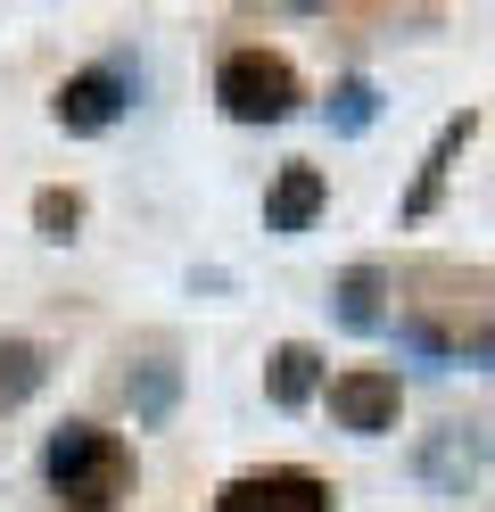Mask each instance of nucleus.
Returning a JSON list of instances; mask_svg holds the SVG:
<instances>
[{
	"mask_svg": "<svg viewBox=\"0 0 495 512\" xmlns=\"http://www.w3.org/2000/svg\"><path fill=\"white\" fill-rule=\"evenodd\" d=\"M42 471H50V496L66 512H108L132 496V446L99 422H58L42 446Z\"/></svg>",
	"mask_w": 495,
	"mask_h": 512,
	"instance_id": "1",
	"label": "nucleus"
},
{
	"mask_svg": "<svg viewBox=\"0 0 495 512\" xmlns=\"http://www.w3.org/2000/svg\"><path fill=\"white\" fill-rule=\"evenodd\" d=\"M215 100H223V116H240V124H281L297 108V67L281 50H231L215 67Z\"/></svg>",
	"mask_w": 495,
	"mask_h": 512,
	"instance_id": "2",
	"label": "nucleus"
},
{
	"mask_svg": "<svg viewBox=\"0 0 495 512\" xmlns=\"http://www.w3.org/2000/svg\"><path fill=\"white\" fill-rule=\"evenodd\" d=\"M487 455H495V438L479 422H438V430L413 438V479L429 496H471L487 479Z\"/></svg>",
	"mask_w": 495,
	"mask_h": 512,
	"instance_id": "3",
	"label": "nucleus"
},
{
	"mask_svg": "<svg viewBox=\"0 0 495 512\" xmlns=\"http://www.w3.org/2000/svg\"><path fill=\"white\" fill-rule=\"evenodd\" d=\"M50 108H58L66 133H108V124L132 108V67H124V58H99V67H83V75L58 83Z\"/></svg>",
	"mask_w": 495,
	"mask_h": 512,
	"instance_id": "4",
	"label": "nucleus"
},
{
	"mask_svg": "<svg viewBox=\"0 0 495 512\" xmlns=\"http://www.w3.org/2000/svg\"><path fill=\"white\" fill-rule=\"evenodd\" d=\"M396 413H405V389H396V372L355 364V372H339V380H330V422H339V430L380 438V430H396Z\"/></svg>",
	"mask_w": 495,
	"mask_h": 512,
	"instance_id": "5",
	"label": "nucleus"
},
{
	"mask_svg": "<svg viewBox=\"0 0 495 512\" xmlns=\"http://www.w3.org/2000/svg\"><path fill=\"white\" fill-rule=\"evenodd\" d=\"M215 512H330V488L314 471H240L215 496Z\"/></svg>",
	"mask_w": 495,
	"mask_h": 512,
	"instance_id": "6",
	"label": "nucleus"
},
{
	"mask_svg": "<svg viewBox=\"0 0 495 512\" xmlns=\"http://www.w3.org/2000/svg\"><path fill=\"white\" fill-rule=\"evenodd\" d=\"M322 207H330L322 166H281V174H273V190H264V232H306Z\"/></svg>",
	"mask_w": 495,
	"mask_h": 512,
	"instance_id": "7",
	"label": "nucleus"
},
{
	"mask_svg": "<svg viewBox=\"0 0 495 512\" xmlns=\"http://www.w3.org/2000/svg\"><path fill=\"white\" fill-rule=\"evenodd\" d=\"M471 133H479V116H471V108L438 124V141H429V157H421V174H413V190H405V223H421L429 207H438V190H446V174H454V157L471 149Z\"/></svg>",
	"mask_w": 495,
	"mask_h": 512,
	"instance_id": "8",
	"label": "nucleus"
},
{
	"mask_svg": "<svg viewBox=\"0 0 495 512\" xmlns=\"http://www.w3.org/2000/svg\"><path fill=\"white\" fill-rule=\"evenodd\" d=\"M388 273L380 265H347L339 281H330V314H339V331H380L388 323Z\"/></svg>",
	"mask_w": 495,
	"mask_h": 512,
	"instance_id": "9",
	"label": "nucleus"
},
{
	"mask_svg": "<svg viewBox=\"0 0 495 512\" xmlns=\"http://www.w3.org/2000/svg\"><path fill=\"white\" fill-rule=\"evenodd\" d=\"M314 389H322V356L306 339H289V347H273V364H264V397H273L281 413H297V405H314Z\"/></svg>",
	"mask_w": 495,
	"mask_h": 512,
	"instance_id": "10",
	"label": "nucleus"
},
{
	"mask_svg": "<svg viewBox=\"0 0 495 512\" xmlns=\"http://www.w3.org/2000/svg\"><path fill=\"white\" fill-rule=\"evenodd\" d=\"M174 405H182V364H174V356L132 364V422L165 430V422H174Z\"/></svg>",
	"mask_w": 495,
	"mask_h": 512,
	"instance_id": "11",
	"label": "nucleus"
},
{
	"mask_svg": "<svg viewBox=\"0 0 495 512\" xmlns=\"http://www.w3.org/2000/svg\"><path fill=\"white\" fill-rule=\"evenodd\" d=\"M322 124H330L339 141L372 133V124H380V83H372V75H339V83H330V100H322Z\"/></svg>",
	"mask_w": 495,
	"mask_h": 512,
	"instance_id": "12",
	"label": "nucleus"
},
{
	"mask_svg": "<svg viewBox=\"0 0 495 512\" xmlns=\"http://www.w3.org/2000/svg\"><path fill=\"white\" fill-rule=\"evenodd\" d=\"M42 380H50V356H42V347H33V339H0V413H17Z\"/></svg>",
	"mask_w": 495,
	"mask_h": 512,
	"instance_id": "13",
	"label": "nucleus"
},
{
	"mask_svg": "<svg viewBox=\"0 0 495 512\" xmlns=\"http://www.w3.org/2000/svg\"><path fill=\"white\" fill-rule=\"evenodd\" d=\"M396 347H405V356H413L421 372H446V364H454V331L421 323V314H405V323H396Z\"/></svg>",
	"mask_w": 495,
	"mask_h": 512,
	"instance_id": "14",
	"label": "nucleus"
},
{
	"mask_svg": "<svg viewBox=\"0 0 495 512\" xmlns=\"http://www.w3.org/2000/svg\"><path fill=\"white\" fill-rule=\"evenodd\" d=\"M75 223H83L75 190H33V232H42V240H75Z\"/></svg>",
	"mask_w": 495,
	"mask_h": 512,
	"instance_id": "15",
	"label": "nucleus"
},
{
	"mask_svg": "<svg viewBox=\"0 0 495 512\" xmlns=\"http://www.w3.org/2000/svg\"><path fill=\"white\" fill-rule=\"evenodd\" d=\"M454 364H479V372H495V323L454 331Z\"/></svg>",
	"mask_w": 495,
	"mask_h": 512,
	"instance_id": "16",
	"label": "nucleus"
}]
</instances>
